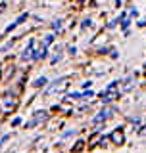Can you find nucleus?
Listing matches in <instances>:
<instances>
[{
	"label": "nucleus",
	"mask_w": 146,
	"mask_h": 153,
	"mask_svg": "<svg viewBox=\"0 0 146 153\" xmlns=\"http://www.w3.org/2000/svg\"><path fill=\"white\" fill-rule=\"evenodd\" d=\"M33 48H35V40H29V46L21 54V59H33Z\"/></svg>",
	"instance_id": "obj_4"
},
{
	"label": "nucleus",
	"mask_w": 146,
	"mask_h": 153,
	"mask_svg": "<svg viewBox=\"0 0 146 153\" xmlns=\"http://www.w3.org/2000/svg\"><path fill=\"white\" fill-rule=\"evenodd\" d=\"M52 27H54V29H58V31H60V29H62V21H60V19H58V21H54V23H52Z\"/></svg>",
	"instance_id": "obj_12"
},
{
	"label": "nucleus",
	"mask_w": 146,
	"mask_h": 153,
	"mask_svg": "<svg viewBox=\"0 0 146 153\" xmlns=\"http://www.w3.org/2000/svg\"><path fill=\"white\" fill-rule=\"evenodd\" d=\"M52 42H54V35H46V36H44V46L52 44Z\"/></svg>",
	"instance_id": "obj_8"
},
{
	"label": "nucleus",
	"mask_w": 146,
	"mask_h": 153,
	"mask_svg": "<svg viewBox=\"0 0 146 153\" xmlns=\"http://www.w3.org/2000/svg\"><path fill=\"white\" fill-rule=\"evenodd\" d=\"M48 117V115L44 113V111H37V115H35V117H33L31 119V121H29L27 123V128H31V126H35V124H38V123H42V121H44V119Z\"/></svg>",
	"instance_id": "obj_3"
},
{
	"label": "nucleus",
	"mask_w": 146,
	"mask_h": 153,
	"mask_svg": "<svg viewBox=\"0 0 146 153\" xmlns=\"http://www.w3.org/2000/svg\"><path fill=\"white\" fill-rule=\"evenodd\" d=\"M115 90H117V82H111V84H108V88H106L104 92H102V102H104V103H108V102H111V100H115V98H117Z\"/></svg>",
	"instance_id": "obj_1"
},
{
	"label": "nucleus",
	"mask_w": 146,
	"mask_h": 153,
	"mask_svg": "<svg viewBox=\"0 0 146 153\" xmlns=\"http://www.w3.org/2000/svg\"><path fill=\"white\" fill-rule=\"evenodd\" d=\"M110 138H111L115 143H123V142H125V136H123V132H121V130H115Z\"/></svg>",
	"instance_id": "obj_6"
},
{
	"label": "nucleus",
	"mask_w": 146,
	"mask_h": 153,
	"mask_svg": "<svg viewBox=\"0 0 146 153\" xmlns=\"http://www.w3.org/2000/svg\"><path fill=\"white\" fill-rule=\"evenodd\" d=\"M19 123H21V119H14V121H12V124H14V126H17Z\"/></svg>",
	"instance_id": "obj_14"
},
{
	"label": "nucleus",
	"mask_w": 146,
	"mask_h": 153,
	"mask_svg": "<svg viewBox=\"0 0 146 153\" xmlns=\"http://www.w3.org/2000/svg\"><path fill=\"white\" fill-rule=\"evenodd\" d=\"M87 27H92V21H90V19H85V23H83V29H87Z\"/></svg>",
	"instance_id": "obj_13"
},
{
	"label": "nucleus",
	"mask_w": 146,
	"mask_h": 153,
	"mask_svg": "<svg viewBox=\"0 0 146 153\" xmlns=\"http://www.w3.org/2000/svg\"><path fill=\"white\" fill-rule=\"evenodd\" d=\"M83 143H85V142H77V146H75V149H73V153L81 151V149H83Z\"/></svg>",
	"instance_id": "obj_11"
},
{
	"label": "nucleus",
	"mask_w": 146,
	"mask_h": 153,
	"mask_svg": "<svg viewBox=\"0 0 146 153\" xmlns=\"http://www.w3.org/2000/svg\"><path fill=\"white\" fill-rule=\"evenodd\" d=\"M67 88V79H60V80H56L54 84L50 86V88L46 90V94H52V92H60V90H65Z\"/></svg>",
	"instance_id": "obj_2"
},
{
	"label": "nucleus",
	"mask_w": 146,
	"mask_h": 153,
	"mask_svg": "<svg viewBox=\"0 0 146 153\" xmlns=\"http://www.w3.org/2000/svg\"><path fill=\"white\" fill-rule=\"evenodd\" d=\"M25 19H27V13H23V16H21V17H19V19H17V21H16V23H12V25H10V27L6 29V31L10 33V31H12V29H16V27H17V25H19V23H21V21H25Z\"/></svg>",
	"instance_id": "obj_7"
},
{
	"label": "nucleus",
	"mask_w": 146,
	"mask_h": 153,
	"mask_svg": "<svg viewBox=\"0 0 146 153\" xmlns=\"http://www.w3.org/2000/svg\"><path fill=\"white\" fill-rule=\"evenodd\" d=\"M46 82H48V80L44 79V76H41V79H37V80H35V86H44Z\"/></svg>",
	"instance_id": "obj_9"
},
{
	"label": "nucleus",
	"mask_w": 146,
	"mask_h": 153,
	"mask_svg": "<svg viewBox=\"0 0 146 153\" xmlns=\"http://www.w3.org/2000/svg\"><path fill=\"white\" fill-rule=\"evenodd\" d=\"M67 98H69V100H79V98H81V94H79V92H73V94L67 96Z\"/></svg>",
	"instance_id": "obj_10"
},
{
	"label": "nucleus",
	"mask_w": 146,
	"mask_h": 153,
	"mask_svg": "<svg viewBox=\"0 0 146 153\" xmlns=\"http://www.w3.org/2000/svg\"><path fill=\"white\" fill-rule=\"evenodd\" d=\"M111 113H114L111 109H104V111H102L98 117H94V123L98 124V123H102V121H106V119H110V117H111Z\"/></svg>",
	"instance_id": "obj_5"
}]
</instances>
